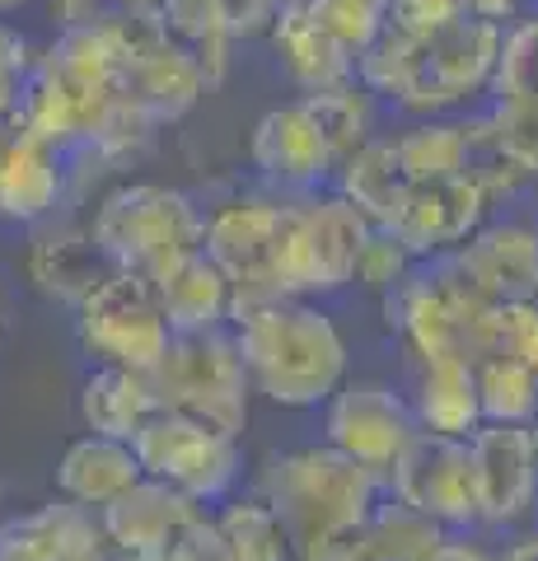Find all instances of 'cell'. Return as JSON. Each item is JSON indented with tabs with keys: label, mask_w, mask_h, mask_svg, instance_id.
Returning <instances> with one entry per match:
<instances>
[{
	"label": "cell",
	"mask_w": 538,
	"mask_h": 561,
	"mask_svg": "<svg viewBox=\"0 0 538 561\" xmlns=\"http://www.w3.org/2000/svg\"><path fill=\"white\" fill-rule=\"evenodd\" d=\"M103 548L108 538H103L99 515L66 496L0 519V561H80Z\"/></svg>",
	"instance_id": "cell-18"
},
{
	"label": "cell",
	"mask_w": 538,
	"mask_h": 561,
	"mask_svg": "<svg viewBox=\"0 0 538 561\" xmlns=\"http://www.w3.org/2000/svg\"><path fill=\"white\" fill-rule=\"evenodd\" d=\"M76 337L94 365H127L154 370L173 342V328L160 309V290L141 272L113 267L99 286L76 305Z\"/></svg>",
	"instance_id": "cell-8"
},
{
	"label": "cell",
	"mask_w": 538,
	"mask_h": 561,
	"mask_svg": "<svg viewBox=\"0 0 538 561\" xmlns=\"http://www.w3.org/2000/svg\"><path fill=\"white\" fill-rule=\"evenodd\" d=\"M230 332L244 356L253 398H267L272 408H323L352 375V351H346L342 328L309 295H276V300L239 309Z\"/></svg>",
	"instance_id": "cell-1"
},
{
	"label": "cell",
	"mask_w": 538,
	"mask_h": 561,
	"mask_svg": "<svg viewBox=\"0 0 538 561\" xmlns=\"http://www.w3.org/2000/svg\"><path fill=\"white\" fill-rule=\"evenodd\" d=\"M385 319L416 360H482L492 300L468 286L455 257H426L385 295Z\"/></svg>",
	"instance_id": "cell-4"
},
{
	"label": "cell",
	"mask_w": 538,
	"mask_h": 561,
	"mask_svg": "<svg viewBox=\"0 0 538 561\" xmlns=\"http://www.w3.org/2000/svg\"><path fill=\"white\" fill-rule=\"evenodd\" d=\"M131 449L141 459L146 478L179 486L197 505H225L244 478V449L239 435L211 426L202 416L179 408H160L141 431L131 435Z\"/></svg>",
	"instance_id": "cell-7"
},
{
	"label": "cell",
	"mask_w": 538,
	"mask_h": 561,
	"mask_svg": "<svg viewBox=\"0 0 538 561\" xmlns=\"http://www.w3.org/2000/svg\"><path fill=\"white\" fill-rule=\"evenodd\" d=\"M80 561H113V548H103V552H94V557H80Z\"/></svg>",
	"instance_id": "cell-50"
},
{
	"label": "cell",
	"mask_w": 538,
	"mask_h": 561,
	"mask_svg": "<svg viewBox=\"0 0 538 561\" xmlns=\"http://www.w3.org/2000/svg\"><path fill=\"white\" fill-rule=\"evenodd\" d=\"M398 160H403L412 183L455 179V173H463V160H468V122L426 117L422 127L398 136Z\"/></svg>",
	"instance_id": "cell-33"
},
{
	"label": "cell",
	"mask_w": 538,
	"mask_h": 561,
	"mask_svg": "<svg viewBox=\"0 0 538 561\" xmlns=\"http://www.w3.org/2000/svg\"><path fill=\"white\" fill-rule=\"evenodd\" d=\"M154 10H160L169 38L193 51V61L202 66L206 84H220L225 70H230V43L234 38L220 24L216 0H160Z\"/></svg>",
	"instance_id": "cell-30"
},
{
	"label": "cell",
	"mask_w": 538,
	"mask_h": 561,
	"mask_svg": "<svg viewBox=\"0 0 538 561\" xmlns=\"http://www.w3.org/2000/svg\"><path fill=\"white\" fill-rule=\"evenodd\" d=\"M412 412L422 421V431L468 440L482 426L478 365L473 360H416Z\"/></svg>",
	"instance_id": "cell-27"
},
{
	"label": "cell",
	"mask_w": 538,
	"mask_h": 561,
	"mask_svg": "<svg viewBox=\"0 0 538 561\" xmlns=\"http://www.w3.org/2000/svg\"><path fill=\"white\" fill-rule=\"evenodd\" d=\"M164 408H179L187 416H202L211 426L244 435L253 383L239 356V342L230 328L211 332H173L164 360L150 370Z\"/></svg>",
	"instance_id": "cell-5"
},
{
	"label": "cell",
	"mask_w": 538,
	"mask_h": 561,
	"mask_svg": "<svg viewBox=\"0 0 538 561\" xmlns=\"http://www.w3.org/2000/svg\"><path fill=\"white\" fill-rule=\"evenodd\" d=\"M286 206L276 202H225L206 216L202 249L220 262V272L234 286V313L257 300H276V249H282Z\"/></svg>",
	"instance_id": "cell-12"
},
{
	"label": "cell",
	"mask_w": 538,
	"mask_h": 561,
	"mask_svg": "<svg viewBox=\"0 0 538 561\" xmlns=\"http://www.w3.org/2000/svg\"><path fill=\"white\" fill-rule=\"evenodd\" d=\"M445 538L449 529H440L436 519H426L408 501H398L393 491H385V501L352 534H342L323 561H426Z\"/></svg>",
	"instance_id": "cell-21"
},
{
	"label": "cell",
	"mask_w": 538,
	"mask_h": 561,
	"mask_svg": "<svg viewBox=\"0 0 538 561\" xmlns=\"http://www.w3.org/2000/svg\"><path fill=\"white\" fill-rule=\"evenodd\" d=\"M51 5V20L61 28H90V24H108L117 5L113 0H47Z\"/></svg>",
	"instance_id": "cell-42"
},
{
	"label": "cell",
	"mask_w": 538,
	"mask_h": 561,
	"mask_svg": "<svg viewBox=\"0 0 538 561\" xmlns=\"http://www.w3.org/2000/svg\"><path fill=\"white\" fill-rule=\"evenodd\" d=\"M33 66H38V57H33V47L24 43V33H14L10 24H0V76L28 80Z\"/></svg>",
	"instance_id": "cell-43"
},
{
	"label": "cell",
	"mask_w": 538,
	"mask_h": 561,
	"mask_svg": "<svg viewBox=\"0 0 538 561\" xmlns=\"http://www.w3.org/2000/svg\"><path fill=\"white\" fill-rule=\"evenodd\" d=\"M154 290H160V309L173 332H211L230 328L234 319V286L206 249L183 257L179 267H169L154 280Z\"/></svg>",
	"instance_id": "cell-24"
},
{
	"label": "cell",
	"mask_w": 538,
	"mask_h": 561,
	"mask_svg": "<svg viewBox=\"0 0 538 561\" xmlns=\"http://www.w3.org/2000/svg\"><path fill=\"white\" fill-rule=\"evenodd\" d=\"M389 491L449 534L478 524L473 454H468V440H459V435L416 431V440L403 449V459L389 472Z\"/></svg>",
	"instance_id": "cell-11"
},
{
	"label": "cell",
	"mask_w": 538,
	"mask_h": 561,
	"mask_svg": "<svg viewBox=\"0 0 538 561\" xmlns=\"http://www.w3.org/2000/svg\"><path fill=\"white\" fill-rule=\"evenodd\" d=\"M123 90L141 103V108H150L154 122H179L206 90H211V84H206L202 66L193 61V51H187L183 43L164 38L150 51H141V57L127 61Z\"/></svg>",
	"instance_id": "cell-26"
},
{
	"label": "cell",
	"mask_w": 538,
	"mask_h": 561,
	"mask_svg": "<svg viewBox=\"0 0 538 561\" xmlns=\"http://www.w3.org/2000/svg\"><path fill=\"white\" fill-rule=\"evenodd\" d=\"M422 421L412 412V398L398 393L385 379H346L342 389L323 402V435L328 445L352 454L356 463L375 468L389 482L393 463L416 440Z\"/></svg>",
	"instance_id": "cell-10"
},
{
	"label": "cell",
	"mask_w": 538,
	"mask_h": 561,
	"mask_svg": "<svg viewBox=\"0 0 538 561\" xmlns=\"http://www.w3.org/2000/svg\"><path fill=\"white\" fill-rule=\"evenodd\" d=\"M0 328H5V309H0Z\"/></svg>",
	"instance_id": "cell-53"
},
{
	"label": "cell",
	"mask_w": 538,
	"mask_h": 561,
	"mask_svg": "<svg viewBox=\"0 0 538 561\" xmlns=\"http://www.w3.org/2000/svg\"><path fill=\"white\" fill-rule=\"evenodd\" d=\"M488 216H492V197L468 173H455V179L412 183L398 216L389 220V230L408 243L416 262H426L455 253L459 243H468V234L488 225Z\"/></svg>",
	"instance_id": "cell-14"
},
{
	"label": "cell",
	"mask_w": 538,
	"mask_h": 561,
	"mask_svg": "<svg viewBox=\"0 0 538 561\" xmlns=\"http://www.w3.org/2000/svg\"><path fill=\"white\" fill-rule=\"evenodd\" d=\"M496 146L511 154L525 179H538V99H496L488 113Z\"/></svg>",
	"instance_id": "cell-35"
},
{
	"label": "cell",
	"mask_w": 538,
	"mask_h": 561,
	"mask_svg": "<svg viewBox=\"0 0 538 561\" xmlns=\"http://www.w3.org/2000/svg\"><path fill=\"white\" fill-rule=\"evenodd\" d=\"M455 267L468 276L482 300L511 305L538 300V225L534 220H488L459 243Z\"/></svg>",
	"instance_id": "cell-15"
},
{
	"label": "cell",
	"mask_w": 538,
	"mask_h": 561,
	"mask_svg": "<svg viewBox=\"0 0 538 561\" xmlns=\"http://www.w3.org/2000/svg\"><path fill=\"white\" fill-rule=\"evenodd\" d=\"M141 478H146V468L136 459L131 440H113V435H94V431H84L80 440L66 445L57 468H51L57 496L76 501L94 515L103 505H113L123 491H131Z\"/></svg>",
	"instance_id": "cell-19"
},
{
	"label": "cell",
	"mask_w": 538,
	"mask_h": 561,
	"mask_svg": "<svg viewBox=\"0 0 538 561\" xmlns=\"http://www.w3.org/2000/svg\"><path fill=\"white\" fill-rule=\"evenodd\" d=\"M113 5H117V14H123V10H154L160 0H113Z\"/></svg>",
	"instance_id": "cell-47"
},
{
	"label": "cell",
	"mask_w": 538,
	"mask_h": 561,
	"mask_svg": "<svg viewBox=\"0 0 538 561\" xmlns=\"http://www.w3.org/2000/svg\"><path fill=\"white\" fill-rule=\"evenodd\" d=\"M61 192H66L61 150L20 131L0 140V220L43 225L61 206Z\"/></svg>",
	"instance_id": "cell-23"
},
{
	"label": "cell",
	"mask_w": 538,
	"mask_h": 561,
	"mask_svg": "<svg viewBox=\"0 0 538 561\" xmlns=\"http://www.w3.org/2000/svg\"><path fill=\"white\" fill-rule=\"evenodd\" d=\"M412 267H416V257L408 253V243L398 239L389 225H375L366 249H360V262H356V286H366L385 300L393 286H403Z\"/></svg>",
	"instance_id": "cell-38"
},
{
	"label": "cell",
	"mask_w": 538,
	"mask_h": 561,
	"mask_svg": "<svg viewBox=\"0 0 538 561\" xmlns=\"http://www.w3.org/2000/svg\"><path fill=\"white\" fill-rule=\"evenodd\" d=\"M473 454V491H478V524L506 529L534 515L538 505V472H534V426H506L482 421L468 435Z\"/></svg>",
	"instance_id": "cell-13"
},
{
	"label": "cell",
	"mask_w": 538,
	"mask_h": 561,
	"mask_svg": "<svg viewBox=\"0 0 538 561\" xmlns=\"http://www.w3.org/2000/svg\"><path fill=\"white\" fill-rule=\"evenodd\" d=\"M276 10H282V0H216V14L230 38H257V33H267Z\"/></svg>",
	"instance_id": "cell-41"
},
{
	"label": "cell",
	"mask_w": 538,
	"mask_h": 561,
	"mask_svg": "<svg viewBox=\"0 0 538 561\" xmlns=\"http://www.w3.org/2000/svg\"><path fill=\"white\" fill-rule=\"evenodd\" d=\"M463 5L473 14H482V20H501V24H506L511 14L519 10V0H463Z\"/></svg>",
	"instance_id": "cell-45"
},
{
	"label": "cell",
	"mask_w": 538,
	"mask_h": 561,
	"mask_svg": "<svg viewBox=\"0 0 538 561\" xmlns=\"http://www.w3.org/2000/svg\"><path fill=\"white\" fill-rule=\"evenodd\" d=\"M309 14H314L342 47L366 51L389 24V0H309Z\"/></svg>",
	"instance_id": "cell-34"
},
{
	"label": "cell",
	"mask_w": 538,
	"mask_h": 561,
	"mask_svg": "<svg viewBox=\"0 0 538 561\" xmlns=\"http://www.w3.org/2000/svg\"><path fill=\"white\" fill-rule=\"evenodd\" d=\"M206 505L193 496H183L179 486H169L160 478H141L131 491H123L113 505L99 511L103 538L113 552H131V557H160L173 548L187 524H193Z\"/></svg>",
	"instance_id": "cell-17"
},
{
	"label": "cell",
	"mask_w": 538,
	"mask_h": 561,
	"mask_svg": "<svg viewBox=\"0 0 538 561\" xmlns=\"http://www.w3.org/2000/svg\"><path fill=\"white\" fill-rule=\"evenodd\" d=\"M249 160L263 179L295 187V192H309L323 179H337L333 146H328L319 117L309 113L305 99L263 113V122L253 127V140H249Z\"/></svg>",
	"instance_id": "cell-16"
},
{
	"label": "cell",
	"mask_w": 538,
	"mask_h": 561,
	"mask_svg": "<svg viewBox=\"0 0 538 561\" xmlns=\"http://www.w3.org/2000/svg\"><path fill=\"white\" fill-rule=\"evenodd\" d=\"M160 389L146 370H127V365H94L80 383V421L94 435H113V440H131L146 421L160 412Z\"/></svg>",
	"instance_id": "cell-25"
},
{
	"label": "cell",
	"mask_w": 538,
	"mask_h": 561,
	"mask_svg": "<svg viewBox=\"0 0 538 561\" xmlns=\"http://www.w3.org/2000/svg\"><path fill=\"white\" fill-rule=\"evenodd\" d=\"M408 187H412V179H408L403 160H398V140H385V136L366 140V146L337 169V192L370 225H389L398 216V206H403Z\"/></svg>",
	"instance_id": "cell-28"
},
{
	"label": "cell",
	"mask_w": 538,
	"mask_h": 561,
	"mask_svg": "<svg viewBox=\"0 0 538 561\" xmlns=\"http://www.w3.org/2000/svg\"><path fill=\"white\" fill-rule=\"evenodd\" d=\"M216 524H220L225 542H230L234 561H319L290 538L282 515H276L263 496H244V501L230 496L225 511L216 515Z\"/></svg>",
	"instance_id": "cell-29"
},
{
	"label": "cell",
	"mask_w": 538,
	"mask_h": 561,
	"mask_svg": "<svg viewBox=\"0 0 538 561\" xmlns=\"http://www.w3.org/2000/svg\"><path fill=\"white\" fill-rule=\"evenodd\" d=\"M463 10H468L463 0H389L385 28H398V33H408V38L426 43V38H436L445 24H455Z\"/></svg>",
	"instance_id": "cell-39"
},
{
	"label": "cell",
	"mask_w": 538,
	"mask_h": 561,
	"mask_svg": "<svg viewBox=\"0 0 538 561\" xmlns=\"http://www.w3.org/2000/svg\"><path fill=\"white\" fill-rule=\"evenodd\" d=\"M501 561H538V534H529V538L511 542L506 557H501Z\"/></svg>",
	"instance_id": "cell-46"
},
{
	"label": "cell",
	"mask_w": 538,
	"mask_h": 561,
	"mask_svg": "<svg viewBox=\"0 0 538 561\" xmlns=\"http://www.w3.org/2000/svg\"><path fill=\"white\" fill-rule=\"evenodd\" d=\"M426 561H492V557L482 552V548H473V542H463V538H455V534H449V538H445L440 548L431 552Z\"/></svg>",
	"instance_id": "cell-44"
},
{
	"label": "cell",
	"mask_w": 538,
	"mask_h": 561,
	"mask_svg": "<svg viewBox=\"0 0 538 561\" xmlns=\"http://www.w3.org/2000/svg\"><path fill=\"white\" fill-rule=\"evenodd\" d=\"M375 225L360 210L333 192L300 206H286L282 249H276V280L282 295H333L356 280V262Z\"/></svg>",
	"instance_id": "cell-6"
},
{
	"label": "cell",
	"mask_w": 538,
	"mask_h": 561,
	"mask_svg": "<svg viewBox=\"0 0 538 561\" xmlns=\"http://www.w3.org/2000/svg\"><path fill=\"white\" fill-rule=\"evenodd\" d=\"M267 38L286 66V76L300 84L305 94L356 84V51L342 47L333 33L309 14V5H282L272 28H267Z\"/></svg>",
	"instance_id": "cell-20"
},
{
	"label": "cell",
	"mask_w": 538,
	"mask_h": 561,
	"mask_svg": "<svg viewBox=\"0 0 538 561\" xmlns=\"http://www.w3.org/2000/svg\"><path fill=\"white\" fill-rule=\"evenodd\" d=\"M20 5H28V0H0V14H10V10H20Z\"/></svg>",
	"instance_id": "cell-49"
},
{
	"label": "cell",
	"mask_w": 538,
	"mask_h": 561,
	"mask_svg": "<svg viewBox=\"0 0 538 561\" xmlns=\"http://www.w3.org/2000/svg\"><path fill=\"white\" fill-rule=\"evenodd\" d=\"M385 491L389 482L375 468L356 463L352 454L333 449L328 440L309 449L267 454L257 468V496L282 515L290 538L319 561L342 534H352L385 501Z\"/></svg>",
	"instance_id": "cell-2"
},
{
	"label": "cell",
	"mask_w": 538,
	"mask_h": 561,
	"mask_svg": "<svg viewBox=\"0 0 538 561\" xmlns=\"http://www.w3.org/2000/svg\"><path fill=\"white\" fill-rule=\"evenodd\" d=\"M24 272L43 295L76 309L84 295L113 272V262L99 253L90 225H84V230H76V225H43V230L28 239Z\"/></svg>",
	"instance_id": "cell-22"
},
{
	"label": "cell",
	"mask_w": 538,
	"mask_h": 561,
	"mask_svg": "<svg viewBox=\"0 0 538 561\" xmlns=\"http://www.w3.org/2000/svg\"><path fill=\"white\" fill-rule=\"evenodd\" d=\"M478 398L482 421H506V426H534L538 421V370L511 356L478 360Z\"/></svg>",
	"instance_id": "cell-32"
},
{
	"label": "cell",
	"mask_w": 538,
	"mask_h": 561,
	"mask_svg": "<svg viewBox=\"0 0 538 561\" xmlns=\"http://www.w3.org/2000/svg\"><path fill=\"white\" fill-rule=\"evenodd\" d=\"M534 472H538V421H534Z\"/></svg>",
	"instance_id": "cell-51"
},
{
	"label": "cell",
	"mask_w": 538,
	"mask_h": 561,
	"mask_svg": "<svg viewBox=\"0 0 538 561\" xmlns=\"http://www.w3.org/2000/svg\"><path fill=\"white\" fill-rule=\"evenodd\" d=\"M492 90L496 99H538V20L506 28Z\"/></svg>",
	"instance_id": "cell-36"
},
{
	"label": "cell",
	"mask_w": 538,
	"mask_h": 561,
	"mask_svg": "<svg viewBox=\"0 0 538 561\" xmlns=\"http://www.w3.org/2000/svg\"><path fill=\"white\" fill-rule=\"evenodd\" d=\"M160 557L164 561H234V552H230V542H225L216 515H206V511L187 524V529L173 538V548L160 552Z\"/></svg>",
	"instance_id": "cell-40"
},
{
	"label": "cell",
	"mask_w": 538,
	"mask_h": 561,
	"mask_svg": "<svg viewBox=\"0 0 538 561\" xmlns=\"http://www.w3.org/2000/svg\"><path fill=\"white\" fill-rule=\"evenodd\" d=\"M488 356H511L519 365H529V370H538V300L492 305Z\"/></svg>",
	"instance_id": "cell-37"
},
{
	"label": "cell",
	"mask_w": 538,
	"mask_h": 561,
	"mask_svg": "<svg viewBox=\"0 0 538 561\" xmlns=\"http://www.w3.org/2000/svg\"><path fill=\"white\" fill-rule=\"evenodd\" d=\"M282 5H309V0H282Z\"/></svg>",
	"instance_id": "cell-52"
},
{
	"label": "cell",
	"mask_w": 538,
	"mask_h": 561,
	"mask_svg": "<svg viewBox=\"0 0 538 561\" xmlns=\"http://www.w3.org/2000/svg\"><path fill=\"white\" fill-rule=\"evenodd\" d=\"M309 103V113L319 117V127L333 146V160L337 169L352 160V154L375 140V94L366 84H342V90H323V94H300Z\"/></svg>",
	"instance_id": "cell-31"
},
{
	"label": "cell",
	"mask_w": 538,
	"mask_h": 561,
	"mask_svg": "<svg viewBox=\"0 0 538 561\" xmlns=\"http://www.w3.org/2000/svg\"><path fill=\"white\" fill-rule=\"evenodd\" d=\"M90 234L113 267L160 280L206 243V210L169 183H117L99 197Z\"/></svg>",
	"instance_id": "cell-3"
},
{
	"label": "cell",
	"mask_w": 538,
	"mask_h": 561,
	"mask_svg": "<svg viewBox=\"0 0 538 561\" xmlns=\"http://www.w3.org/2000/svg\"><path fill=\"white\" fill-rule=\"evenodd\" d=\"M501 43H506V24L463 10L455 24H445L436 38L422 43L412 84H408V94L398 99V108L422 113V117H440L445 108H459L463 99L492 90Z\"/></svg>",
	"instance_id": "cell-9"
},
{
	"label": "cell",
	"mask_w": 538,
	"mask_h": 561,
	"mask_svg": "<svg viewBox=\"0 0 538 561\" xmlns=\"http://www.w3.org/2000/svg\"><path fill=\"white\" fill-rule=\"evenodd\" d=\"M113 561H164V557H131V552H113Z\"/></svg>",
	"instance_id": "cell-48"
}]
</instances>
